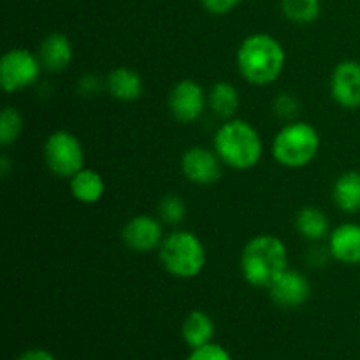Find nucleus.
Listing matches in <instances>:
<instances>
[{"label":"nucleus","mask_w":360,"mask_h":360,"mask_svg":"<svg viewBox=\"0 0 360 360\" xmlns=\"http://www.w3.org/2000/svg\"><path fill=\"white\" fill-rule=\"evenodd\" d=\"M274 115L280 120H285V122H295V116L299 115V109H301V104H299L297 97H294L292 94H280L273 102Z\"/></svg>","instance_id":"b1692460"},{"label":"nucleus","mask_w":360,"mask_h":360,"mask_svg":"<svg viewBox=\"0 0 360 360\" xmlns=\"http://www.w3.org/2000/svg\"><path fill=\"white\" fill-rule=\"evenodd\" d=\"M320 11H322L320 0H281V13L292 23H313V21L319 20Z\"/></svg>","instance_id":"412c9836"},{"label":"nucleus","mask_w":360,"mask_h":360,"mask_svg":"<svg viewBox=\"0 0 360 360\" xmlns=\"http://www.w3.org/2000/svg\"><path fill=\"white\" fill-rule=\"evenodd\" d=\"M42 69L44 67L37 55L23 48L11 49L0 60V83L4 91L13 94L32 86L39 79Z\"/></svg>","instance_id":"0eeeda50"},{"label":"nucleus","mask_w":360,"mask_h":360,"mask_svg":"<svg viewBox=\"0 0 360 360\" xmlns=\"http://www.w3.org/2000/svg\"><path fill=\"white\" fill-rule=\"evenodd\" d=\"M105 90L120 102H134L143 95V77L129 67H116L105 77Z\"/></svg>","instance_id":"2eb2a0df"},{"label":"nucleus","mask_w":360,"mask_h":360,"mask_svg":"<svg viewBox=\"0 0 360 360\" xmlns=\"http://www.w3.org/2000/svg\"><path fill=\"white\" fill-rule=\"evenodd\" d=\"M186 360H232V357L221 345L211 341V343L204 345V347L193 348L192 354L188 355Z\"/></svg>","instance_id":"393cba45"},{"label":"nucleus","mask_w":360,"mask_h":360,"mask_svg":"<svg viewBox=\"0 0 360 360\" xmlns=\"http://www.w3.org/2000/svg\"><path fill=\"white\" fill-rule=\"evenodd\" d=\"M207 97L202 86L193 79H183L169 94V111L179 123H193L202 116Z\"/></svg>","instance_id":"1a4fd4ad"},{"label":"nucleus","mask_w":360,"mask_h":360,"mask_svg":"<svg viewBox=\"0 0 360 360\" xmlns=\"http://www.w3.org/2000/svg\"><path fill=\"white\" fill-rule=\"evenodd\" d=\"M181 336L190 348H200L211 343L214 336V322L206 311H190L181 323Z\"/></svg>","instance_id":"f3484780"},{"label":"nucleus","mask_w":360,"mask_h":360,"mask_svg":"<svg viewBox=\"0 0 360 360\" xmlns=\"http://www.w3.org/2000/svg\"><path fill=\"white\" fill-rule=\"evenodd\" d=\"M273 157L287 169H302L311 164L320 150V136L306 122H288L273 139Z\"/></svg>","instance_id":"39448f33"},{"label":"nucleus","mask_w":360,"mask_h":360,"mask_svg":"<svg viewBox=\"0 0 360 360\" xmlns=\"http://www.w3.org/2000/svg\"><path fill=\"white\" fill-rule=\"evenodd\" d=\"M329 252L338 262L348 266L360 264V225L343 224L334 229L329 236Z\"/></svg>","instance_id":"ddd939ff"},{"label":"nucleus","mask_w":360,"mask_h":360,"mask_svg":"<svg viewBox=\"0 0 360 360\" xmlns=\"http://www.w3.org/2000/svg\"><path fill=\"white\" fill-rule=\"evenodd\" d=\"M23 130V118L14 108H6L0 115V144L9 146L20 137Z\"/></svg>","instance_id":"4be33fe9"},{"label":"nucleus","mask_w":360,"mask_h":360,"mask_svg":"<svg viewBox=\"0 0 360 360\" xmlns=\"http://www.w3.org/2000/svg\"><path fill=\"white\" fill-rule=\"evenodd\" d=\"M164 227L160 220L150 214H137L130 218L122 231V239L125 246L137 253H150L160 248L164 241Z\"/></svg>","instance_id":"9d476101"},{"label":"nucleus","mask_w":360,"mask_h":360,"mask_svg":"<svg viewBox=\"0 0 360 360\" xmlns=\"http://www.w3.org/2000/svg\"><path fill=\"white\" fill-rule=\"evenodd\" d=\"M77 88H79V94L81 95H95L98 90H101V79H98L97 76H84L79 79V84H77Z\"/></svg>","instance_id":"bb28decb"},{"label":"nucleus","mask_w":360,"mask_h":360,"mask_svg":"<svg viewBox=\"0 0 360 360\" xmlns=\"http://www.w3.org/2000/svg\"><path fill=\"white\" fill-rule=\"evenodd\" d=\"M238 69L248 83L266 86L274 83L285 69V49L269 34H252L238 48Z\"/></svg>","instance_id":"f257e3e1"},{"label":"nucleus","mask_w":360,"mask_h":360,"mask_svg":"<svg viewBox=\"0 0 360 360\" xmlns=\"http://www.w3.org/2000/svg\"><path fill=\"white\" fill-rule=\"evenodd\" d=\"M287 269L288 252L280 238L260 234L246 243L241 253V273L252 287L269 288Z\"/></svg>","instance_id":"f03ea898"},{"label":"nucleus","mask_w":360,"mask_h":360,"mask_svg":"<svg viewBox=\"0 0 360 360\" xmlns=\"http://www.w3.org/2000/svg\"><path fill=\"white\" fill-rule=\"evenodd\" d=\"M243 0H200L204 9L211 14H227L241 4Z\"/></svg>","instance_id":"a878e982"},{"label":"nucleus","mask_w":360,"mask_h":360,"mask_svg":"<svg viewBox=\"0 0 360 360\" xmlns=\"http://www.w3.org/2000/svg\"><path fill=\"white\" fill-rule=\"evenodd\" d=\"M295 229L308 241L320 243L329 234V218L319 207L306 206L295 217Z\"/></svg>","instance_id":"aec40b11"},{"label":"nucleus","mask_w":360,"mask_h":360,"mask_svg":"<svg viewBox=\"0 0 360 360\" xmlns=\"http://www.w3.org/2000/svg\"><path fill=\"white\" fill-rule=\"evenodd\" d=\"M44 160L53 174L70 179L84 167L83 144L72 132L56 130L44 143Z\"/></svg>","instance_id":"423d86ee"},{"label":"nucleus","mask_w":360,"mask_h":360,"mask_svg":"<svg viewBox=\"0 0 360 360\" xmlns=\"http://www.w3.org/2000/svg\"><path fill=\"white\" fill-rule=\"evenodd\" d=\"M330 95L347 109L360 108V63L345 60L338 63L330 76Z\"/></svg>","instance_id":"f8f14e48"},{"label":"nucleus","mask_w":360,"mask_h":360,"mask_svg":"<svg viewBox=\"0 0 360 360\" xmlns=\"http://www.w3.org/2000/svg\"><path fill=\"white\" fill-rule=\"evenodd\" d=\"M224 162L214 150L193 146L185 151L181 158V171L193 185H214L224 174Z\"/></svg>","instance_id":"6e6552de"},{"label":"nucleus","mask_w":360,"mask_h":360,"mask_svg":"<svg viewBox=\"0 0 360 360\" xmlns=\"http://www.w3.org/2000/svg\"><path fill=\"white\" fill-rule=\"evenodd\" d=\"M333 199L345 213L360 211V172L348 171L336 179L333 186Z\"/></svg>","instance_id":"a211bd4d"},{"label":"nucleus","mask_w":360,"mask_h":360,"mask_svg":"<svg viewBox=\"0 0 360 360\" xmlns=\"http://www.w3.org/2000/svg\"><path fill=\"white\" fill-rule=\"evenodd\" d=\"M262 150L259 132L245 120H227L214 134V151L227 167L236 171L255 167L262 158Z\"/></svg>","instance_id":"7ed1b4c3"},{"label":"nucleus","mask_w":360,"mask_h":360,"mask_svg":"<svg viewBox=\"0 0 360 360\" xmlns=\"http://www.w3.org/2000/svg\"><path fill=\"white\" fill-rule=\"evenodd\" d=\"M267 290L274 304L285 309H294L301 308L308 301L311 295V283L304 274L288 267L271 283Z\"/></svg>","instance_id":"9b49d317"},{"label":"nucleus","mask_w":360,"mask_h":360,"mask_svg":"<svg viewBox=\"0 0 360 360\" xmlns=\"http://www.w3.org/2000/svg\"><path fill=\"white\" fill-rule=\"evenodd\" d=\"M186 214V204L176 193H169L158 204V217L164 224L167 225H178L179 221L185 218Z\"/></svg>","instance_id":"5701e85b"},{"label":"nucleus","mask_w":360,"mask_h":360,"mask_svg":"<svg viewBox=\"0 0 360 360\" xmlns=\"http://www.w3.org/2000/svg\"><path fill=\"white\" fill-rule=\"evenodd\" d=\"M18 360H56L51 352L44 350V348H30V350L23 352L18 357Z\"/></svg>","instance_id":"cd10ccee"},{"label":"nucleus","mask_w":360,"mask_h":360,"mask_svg":"<svg viewBox=\"0 0 360 360\" xmlns=\"http://www.w3.org/2000/svg\"><path fill=\"white\" fill-rule=\"evenodd\" d=\"M70 195L81 204H95L102 199L105 192V183L102 176L94 169L83 167L69 179Z\"/></svg>","instance_id":"dca6fc26"},{"label":"nucleus","mask_w":360,"mask_h":360,"mask_svg":"<svg viewBox=\"0 0 360 360\" xmlns=\"http://www.w3.org/2000/svg\"><path fill=\"white\" fill-rule=\"evenodd\" d=\"M7 169H9V162H7V157L4 155L2 157V176L7 174Z\"/></svg>","instance_id":"c85d7f7f"},{"label":"nucleus","mask_w":360,"mask_h":360,"mask_svg":"<svg viewBox=\"0 0 360 360\" xmlns=\"http://www.w3.org/2000/svg\"><path fill=\"white\" fill-rule=\"evenodd\" d=\"M72 44L65 34L53 32L42 39L39 46V60L49 72H62L72 62Z\"/></svg>","instance_id":"4468645a"},{"label":"nucleus","mask_w":360,"mask_h":360,"mask_svg":"<svg viewBox=\"0 0 360 360\" xmlns=\"http://www.w3.org/2000/svg\"><path fill=\"white\" fill-rule=\"evenodd\" d=\"M207 104L218 118H221L224 122L232 120L238 112L239 104H241L238 88L227 81H218L217 84H213L210 95H207Z\"/></svg>","instance_id":"6ab92c4d"},{"label":"nucleus","mask_w":360,"mask_h":360,"mask_svg":"<svg viewBox=\"0 0 360 360\" xmlns=\"http://www.w3.org/2000/svg\"><path fill=\"white\" fill-rule=\"evenodd\" d=\"M160 264L171 276L190 280L202 273L206 266V248L199 236L190 231H174L165 236L158 248Z\"/></svg>","instance_id":"20e7f679"}]
</instances>
